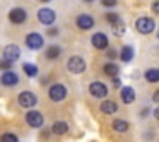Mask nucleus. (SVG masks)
Instances as JSON below:
<instances>
[{
	"label": "nucleus",
	"instance_id": "f257e3e1",
	"mask_svg": "<svg viewBox=\"0 0 159 142\" xmlns=\"http://www.w3.org/2000/svg\"><path fill=\"white\" fill-rule=\"evenodd\" d=\"M17 103H19L21 108L31 110V108H34L36 104H38V98H36V94L31 93V91H22V93L19 94V98H17Z\"/></svg>",
	"mask_w": 159,
	"mask_h": 142
},
{
	"label": "nucleus",
	"instance_id": "f03ea898",
	"mask_svg": "<svg viewBox=\"0 0 159 142\" xmlns=\"http://www.w3.org/2000/svg\"><path fill=\"white\" fill-rule=\"evenodd\" d=\"M48 96H50V99L55 101V103L63 101L67 98V87L63 86V84H53L48 89Z\"/></svg>",
	"mask_w": 159,
	"mask_h": 142
},
{
	"label": "nucleus",
	"instance_id": "7ed1b4c3",
	"mask_svg": "<svg viewBox=\"0 0 159 142\" xmlns=\"http://www.w3.org/2000/svg\"><path fill=\"white\" fill-rule=\"evenodd\" d=\"M67 70L72 74H82L86 70V60L82 57H70L67 62Z\"/></svg>",
	"mask_w": 159,
	"mask_h": 142
},
{
	"label": "nucleus",
	"instance_id": "20e7f679",
	"mask_svg": "<svg viewBox=\"0 0 159 142\" xmlns=\"http://www.w3.org/2000/svg\"><path fill=\"white\" fill-rule=\"evenodd\" d=\"M55 19H57V14H55L53 9L43 7V9L38 11V21L41 22L43 26H52L53 22H55Z\"/></svg>",
	"mask_w": 159,
	"mask_h": 142
},
{
	"label": "nucleus",
	"instance_id": "39448f33",
	"mask_svg": "<svg viewBox=\"0 0 159 142\" xmlns=\"http://www.w3.org/2000/svg\"><path fill=\"white\" fill-rule=\"evenodd\" d=\"M26 19H28V12L24 11L22 7H16V9H11V12H9V21L12 22V24H24Z\"/></svg>",
	"mask_w": 159,
	"mask_h": 142
},
{
	"label": "nucleus",
	"instance_id": "423d86ee",
	"mask_svg": "<svg viewBox=\"0 0 159 142\" xmlns=\"http://www.w3.org/2000/svg\"><path fill=\"white\" fill-rule=\"evenodd\" d=\"M154 21H152L151 17H139L137 22H135V28H137L139 33H142V34H149V33L154 31Z\"/></svg>",
	"mask_w": 159,
	"mask_h": 142
},
{
	"label": "nucleus",
	"instance_id": "0eeeda50",
	"mask_svg": "<svg viewBox=\"0 0 159 142\" xmlns=\"http://www.w3.org/2000/svg\"><path fill=\"white\" fill-rule=\"evenodd\" d=\"M26 121H28L29 127L39 128L43 123H45V118H43V115L39 113V111H36V110H29L28 113H26Z\"/></svg>",
	"mask_w": 159,
	"mask_h": 142
},
{
	"label": "nucleus",
	"instance_id": "6e6552de",
	"mask_svg": "<svg viewBox=\"0 0 159 142\" xmlns=\"http://www.w3.org/2000/svg\"><path fill=\"white\" fill-rule=\"evenodd\" d=\"M26 46L29 50H39L43 46V36L39 33H29L26 36Z\"/></svg>",
	"mask_w": 159,
	"mask_h": 142
},
{
	"label": "nucleus",
	"instance_id": "1a4fd4ad",
	"mask_svg": "<svg viewBox=\"0 0 159 142\" xmlns=\"http://www.w3.org/2000/svg\"><path fill=\"white\" fill-rule=\"evenodd\" d=\"M89 93H91V96H94V98H106L108 96V87H106V84H103V82H93L89 86Z\"/></svg>",
	"mask_w": 159,
	"mask_h": 142
},
{
	"label": "nucleus",
	"instance_id": "9d476101",
	"mask_svg": "<svg viewBox=\"0 0 159 142\" xmlns=\"http://www.w3.org/2000/svg\"><path fill=\"white\" fill-rule=\"evenodd\" d=\"M0 82L4 84V86H7V87L19 84V76H17V72H14V70H5V72L2 74V77H0Z\"/></svg>",
	"mask_w": 159,
	"mask_h": 142
},
{
	"label": "nucleus",
	"instance_id": "9b49d317",
	"mask_svg": "<svg viewBox=\"0 0 159 142\" xmlns=\"http://www.w3.org/2000/svg\"><path fill=\"white\" fill-rule=\"evenodd\" d=\"M21 57V48L17 45H7L4 48V58L11 60V62H16V60Z\"/></svg>",
	"mask_w": 159,
	"mask_h": 142
},
{
	"label": "nucleus",
	"instance_id": "f8f14e48",
	"mask_svg": "<svg viewBox=\"0 0 159 142\" xmlns=\"http://www.w3.org/2000/svg\"><path fill=\"white\" fill-rule=\"evenodd\" d=\"M91 43H93V46L98 50H106L108 48V36L104 34V33H96V34H93Z\"/></svg>",
	"mask_w": 159,
	"mask_h": 142
},
{
	"label": "nucleus",
	"instance_id": "ddd939ff",
	"mask_svg": "<svg viewBox=\"0 0 159 142\" xmlns=\"http://www.w3.org/2000/svg\"><path fill=\"white\" fill-rule=\"evenodd\" d=\"M75 22H77V28L84 29V31H87V29H91L94 26V19L87 14H80L79 17L75 19Z\"/></svg>",
	"mask_w": 159,
	"mask_h": 142
},
{
	"label": "nucleus",
	"instance_id": "4468645a",
	"mask_svg": "<svg viewBox=\"0 0 159 142\" xmlns=\"http://www.w3.org/2000/svg\"><path fill=\"white\" fill-rule=\"evenodd\" d=\"M120 94H121V101L123 103H134L135 101V91L132 87H121Z\"/></svg>",
	"mask_w": 159,
	"mask_h": 142
},
{
	"label": "nucleus",
	"instance_id": "2eb2a0df",
	"mask_svg": "<svg viewBox=\"0 0 159 142\" xmlns=\"http://www.w3.org/2000/svg\"><path fill=\"white\" fill-rule=\"evenodd\" d=\"M101 111H103L104 115H111V113H115V111L118 110V104L115 103V101H110V99H106V101H103L101 103Z\"/></svg>",
	"mask_w": 159,
	"mask_h": 142
},
{
	"label": "nucleus",
	"instance_id": "dca6fc26",
	"mask_svg": "<svg viewBox=\"0 0 159 142\" xmlns=\"http://www.w3.org/2000/svg\"><path fill=\"white\" fill-rule=\"evenodd\" d=\"M52 132L55 135H63L69 132V125L65 123V121H55V123L52 125Z\"/></svg>",
	"mask_w": 159,
	"mask_h": 142
},
{
	"label": "nucleus",
	"instance_id": "f3484780",
	"mask_svg": "<svg viewBox=\"0 0 159 142\" xmlns=\"http://www.w3.org/2000/svg\"><path fill=\"white\" fill-rule=\"evenodd\" d=\"M60 53H62V50H60V46H57V45H52V46H48V50L45 52V57L48 60H57L60 57Z\"/></svg>",
	"mask_w": 159,
	"mask_h": 142
},
{
	"label": "nucleus",
	"instance_id": "a211bd4d",
	"mask_svg": "<svg viewBox=\"0 0 159 142\" xmlns=\"http://www.w3.org/2000/svg\"><path fill=\"white\" fill-rule=\"evenodd\" d=\"M120 58L123 60V62H130L132 58H134V48L132 46H123L120 52Z\"/></svg>",
	"mask_w": 159,
	"mask_h": 142
},
{
	"label": "nucleus",
	"instance_id": "6ab92c4d",
	"mask_svg": "<svg viewBox=\"0 0 159 142\" xmlns=\"http://www.w3.org/2000/svg\"><path fill=\"white\" fill-rule=\"evenodd\" d=\"M22 70H24V74L28 77H36L38 76V67L34 65V63H24V65H22Z\"/></svg>",
	"mask_w": 159,
	"mask_h": 142
},
{
	"label": "nucleus",
	"instance_id": "aec40b11",
	"mask_svg": "<svg viewBox=\"0 0 159 142\" xmlns=\"http://www.w3.org/2000/svg\"><path fill=\"white\" fill-rule=\"evenodd\" d=\"M145 79L149 82H159V69H149L145 72Z\"/></svg>",
	"mask_w": 159,
	"mask_h": 142
},
{
	"label": "nucleus",
	"instance_id": "412c9836",
	"mask_svg": "<svg viewBox=\"0 0 159 142\" xmlns=\"http://www.w3.org/2000/svg\"><path fill=\"white\" fill-rule=\"evenodd\" d=\"M113 130L123 134V132L128 130V123H127V121H123V120H115L113 121Z\"/></svg>",
	"mask_w": 159,
	"mask_h": 142
},
{
	"label": "nucleus",
	"instance_id": "4be33fe9",
	"mask_svg": "<svg viewBox=\"0 0 159 142\" xmlns=\"http://www.w3.org/2000/svg\"><path fill=\"white\" fill-rule=\"evenodd\" d=\"M104 74L110 77H116L118 76V65L116 63H106L104 65Z\"/></svg>",
	"mask_w": 159,
	"mask_h": 142
},
{
	"label": "nucleus",
	"instance_id": "5701e85b",
	"mask_svg": "<svg viewBox=\"0 0 159 142\" xmlns=\"http://www.w3.org/2000/svg\"><path fill=\"white\" fill-rule=\"evenodd\" d=\"M0 142H19V139H17V135H16V134L5 132V134L0 137Z\"/></svg>",
	"mask_w": 159,
	"mask_h": 142
},
{
	"label": "nucleus",
	"instance_id": "b1692460",
	"mask_svg": "<svg viewBox=\"0 0 159 142\" xmlns=\"http://www.w3.org/2000/svg\"><path fill=\"white\" fill-rule=\"evenodd\" d=\"M106 21L110 22V24H115V22L120 21V17H118V14H115V12H108V14H106Z\"/></svg>",
	"mask_w": 159,
	"mask_h": 142
},
{
	"label": "nucleus",
	"instance_id": "393cba45",
	"mask_svg": "<svg viewBox=\"0 0 159 142\" xmlns=\"http://www.w3.org/2000/svg\"><path fill=\"white\" fill-rule=\"evenodd\" d=\"M12 65H14V62H11V60H5V58L0 62V69H4V70H11Z\"/></svg>",
	"mask_w": 159,
	"mask_h": 142
},
{
	"label": "nucleus",
	"instance_id": "a878e982",
	"mask_svg": "<svg viewBox=\"0 0 159 142\" xmlns=\"http://www.w3.org/2000/svg\"><path fill=\"white\" fill-rule=\"evenodd\" d=\"M113 31L116 33L118 36H121V34H123V31H125V29H123V26H121V22H120V21H118V22H115V24H113Z\"/></svg>",
	"mask_w": 159,
	"mask_h": 142
},
{
	"label": "nucleus",
	"instance_id": "bb28decb",
	"mask_svg": "<svg viewBox=\"0 0 159 142\" xmlns=\"http://www.w3.org/2000/svg\"><path fill=\"white\" fill-rule=\"evenodd\" d=\"M101 4L104 5V7H115V5H116V0H101Z\"/></svg>",
	"mask_w": 159,
	"mask_h": 142
},
{
	"label": "nucleus",
	"instance_id": "cd10ccee",
	"mask_svg": "<svg viewBox=\"0 0 159 142\" xmlns=\"http://www.w3.org/2000/svg\"><path fill=\"white\" fill-rule=\"evenodd\" d=\"M152 11H154L156 14H159V0H156L154 4H152Z\"/></svg>",
	"mask_w": 159,
	"mask_h": 142
},
{
	"label": "nucleus",
	"instance_id": "c85d7f7f",
	"mask_svg": "<svg viewBox=\"0 0 159 142\" xmlns=\"http://www.w3.org/2000/svg\"><path fill=\"white\" fill-rule=\"evenodd\" d=\"M152 99H154L156 103H159V91H156V93L152 94Z\"/></svg>",
	"mask_w": 159,
	"mask_h": 142
},
{
	"label": "nucleus",
	"instance_id": "c756f323",
	"mask_svg": "<svg viewBox=\"0 0 159 142\" xmlns=\"http://www.w3.org/2000/svg\"><path fill=\"white\" fill-rule=\"evenodd\" d=\"M57 33H58V29L52 28V29H50V31H48V34H50V36H53V34H57Z\"/></svg>",
	"mask_w": 159,
	"mask_h": 142
},
{
	"label": "nucleus",
	"instance_id": "7c9ffc66",
	"mask_svg": "<svg viewBox=\"0 0 159 142\" xmlns=\"http://www.w3.org/2000/svg\"><path fill=\"white\" fill-rule=\"evenodd\" d=\"M154 117H156V118H157V120H159V106H157V108H156V110H154Z\"/></svg>",
	"mask_w": 159,
	"mask_h": 142
},
{
	"label": "nucleus",
	"instance_id": "2f4dec72",
	"mask_svg": "<svg viewBox=\"0 0 159 142\" xmlns=\"http://www.w3.org/2000/svg\"><path fill=\"white\" fill-rule=\"evenodd\" d=\"M108 57H110V58H115V57H116V53H115V52H108Z\"/></svg>",
	"mask_w": 159,
	"mask_h": 142
},
{
	"label": "nucleus",
	"instance_id": "473e14b6",
	"mask_svg": "<svg viewBox=\"0 0 159 142\" xmlns=\"http://www.w3.org/2000/svg\"><path fill=\"white\" fill-rule=\"evenodd\" d=\"M84 2H93V0H84Z\"/></svg>",
	"mask_w": 159,
	"mask_h": 142
},
{
	"label": "nucleus",
	"instance_id": "72a5a7b5",
	"mask_svg": "<svg viewBox=\"0 0 159 142\" xmlns=\"http://www.w3.org/2000/svg\"><path fill=\"white\" fill-rule=\"evenodd\" d=\"M41 2H50V0H41Z\"/></svg>",
	"mask_w": 159,
	"mask_h": 142
},
{
	"label": "nucleus",
	"instance_id": "f704fd0d",
	"mask_svg": "<svg viewBox=\"0 0 159 142\" xmlns=\"http://www.w3.org/2000/svg\"><path fill=\"white\" fill-rule=\"evenodd\" d=\"M157 36H159V33H157Z\"/></svg>",
	"mask_w": 159,
	"mask_h": 142
}]
</instances>
